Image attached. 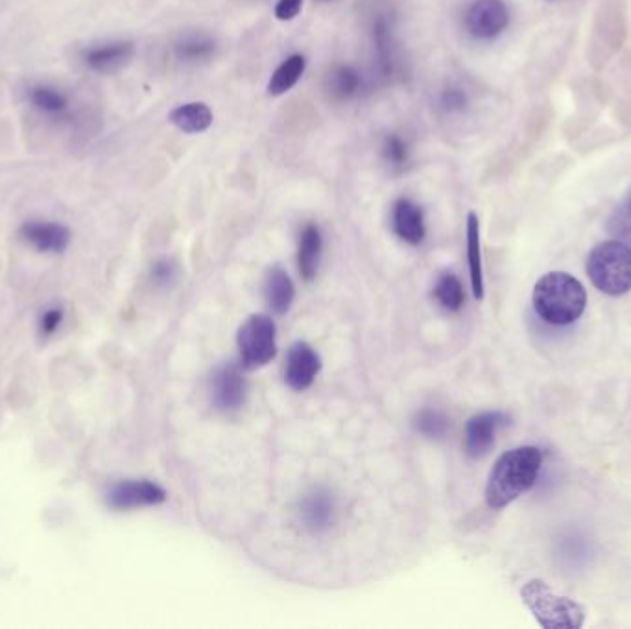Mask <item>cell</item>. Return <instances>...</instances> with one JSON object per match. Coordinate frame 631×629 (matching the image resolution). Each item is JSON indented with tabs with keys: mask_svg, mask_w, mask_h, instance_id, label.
<instances>
[{
	"mask_svg": "<svg viewBox=\"0 0 631 629\" xmlns=\"http://www.w3.org/2000/svg\"><path fill=\"white\" fill-rule=\"evenodd\" d=\"M543 456L537 447H517L504 452L489 473L486 502L502 510L536 484Z\"/></svg>",
	"mask_w": 631,
	"mask_h": 629,
	"instance_id": "obj_1",
	"label": "cell"
},
{
	"mask_svg": "<svg viewBox=\"0 0 631 629\" xmlns=\"http://www.w3.org/2000/svg\"><path fill=\"white\" fill-rule=\"evenodd\" d=\"M534 309L550 325H571L584 314L587 292L571 273H545L534 286Z\"/></svg>",
	"mask_w": 631,
	"mask_h": 629,
	"instance_id": "obj_2",
	"label": "cell"
},
{
	"mask_svg": "<svg viewBox=\"0 0 631 629\" xmlns=\"http://www.w3.org/2000/svg\"><path fill=\"white\" fill-rule=\"evenodd\" d=\"M587 275L608 296L619 297L631 290V248L619 240L598 244L589 253Z\"/></svg>",
	"mask_w": 631,
	"mask_h": 629,
	"instance_id": "obj_3",
	"label": "cell"
},
{
	"mask_svg": "<svg viewBox=\"0 0 631 629\" xmlns=\"http://www.w3.org/2000/svg\"><path fill=\"white\" fill-rule=\"evenodd\" d=\"M526 607L537 622L547 629H580L585 622V609L567 596H558L543 580H532L521 589Z\"/></svg>",
	"mask_w": 631,
	"mask_h": 629,
	"instance_id": "obj_4",
	"label": "cell"
},
{
	"mask_svg": "<svg viewBox=\"0 0 631 629\" xmlns=\"http://www.w3.org/2000/svg\"><path fill=\"white\" fill-rule=\"evenodd\" d=\"M275 323L266 314H253L239 329V344L242 364L248 369L266 366L277 353Z\"/></svg>",
	"mask_w": 631,
	"mask_h": 629,
	"instance_id": "obj_5",
	"label": "cell"
},
{
	"mask_svg": "<svg viewBox=\"0 0 631 629\" xmlns=\"http://www.w3.org/2000/svg\"><path fill=\"white\" fill-rule=\"evenodd\" d=\"M510 24V10L504 0H475L464 15L467 34L478 41L501 36Z\"/></svg>",
	"mask_w": 631,
	"mask_h": 629,
	"instance_id": "obj_6",
	"label": "cell"
},
{
	"mask_svg": "<svg viewBox=\"0 0 631 629\" xmlns=\"http://www.w3.org/2000/svg\"><path fill=\"white\" fill-rule=\"evenodd\" d=\"M109 508L119 511L157 506L167 500V493L150 480H124L108 491Z\"/></svg>",
	"mask_w": 631,
	"mask_h": 629,
	"instance_id": "obj_7",
	"label": "cell"
},
{
	"mask_svg": "<svg viewBox=\"0 0 631 629\" xmlns=\"http://www.w3.org/2000/svg\"><path fill=\"white\" fill-rule=\"evenodd\" d=\"M322 371V358L307 342H296L286 355L285 379L296 392H303Z\"/></svg>",
	"mask_w": 631,
	"mask_h": 629,
	"instance_id": "obj_8",
	"label": "cell"
},
{
	"mask_svg": "<svg viewBox=\"0 0 631 629\" xmlns=\"http://www.w3.org/2000/svg\"><path fill=\"white\" fill-rule=\"evenodd\" d=\"M135 56L133 41H109L102 45H93L82 52V61L93 72L113 74L130 65Z\"/></svg>",
	"mask_w": 631,
	"mask_h": 629,
	"instance_id": "obj_9",
	"label": "cell"
},
{
	"mask_svg": "<svg viewBox=\"0 0 631 629\" xmlns=\"http://www.w3.org/2000/svg\"><path fill=\"white\" fill-rule=\"evenodd\" d=\"M508 421L501 412H484L471 417L465 427V451L471 458L486 456L495 445V434Z\"/></svg>",
	"mask_w": 631,
	"mask_h": 629,
	"instance_id": "obj_10",
	"label": "cell"
},
{
	"mask_svg": "<svg viewBox=\"0 0 631 629\" xmlns=\"http://www.w3.org/2000/svg\"><path fill=\"white\" fill-rule=\"evenodd\" d=\"M334 513H336V504H334L333 495L325 489H314L310 495L301 500L299 521L310 534H322V532H327L334 523Z\"/></svg>",
	"mask_w": 631,
	"mask_h": 629,
	"instance_id": "obj_11",
	"label": "cell"
},
{
	"mask_svg": "<svg viewBox=\"0 0 631 629\" xmlns=\"http://www.w3.org/2000/svg\"><path fill=\"white\" fill-rule=\"evenodd\" d=\"M392 226L395 235L412 246H419L427 237L425 213L410 198H399L393 205Z\"/></svg>",
	"mask_w": 631,
	"mask_h": 629,
	"instance_id": "obj_12",
	"label": "cell"
},
{
	"mask_svg": "<svg viewBox=\"0 0 631 629\" xmlns=\"http://www.w3.org/2000/svg\"><path fill=\"white\" fill-rule=\"evenodd\" d=\"M24 240L41 253H61L71 242V229L58 222H26L21 227Z\"/></svg>",
	"mask_w": 631,
	"mask_h": 629,
	"instance_id": "obj_13",
	"label": "cell"
},
{
	"mask_svg": "<svg viewBox=\"0 0 631 629\" xmlns=\"http://www.w3.org/2000/svg\"><path fill=\"white\" fill-rule=\"evenodd\" d=\"M246 379L237 366H224L213 377V401L220 410H239L246 401Z\"/></svg>",
	"mask_w": 631,
	"mask_h": 629,
	"instance_id": "obj_14",
	"label": "cell"
},
{
	"mask_svg": "<svg viewBox=\"0 0 631 629\" xmlns=\"http://www.w3.org/2000/svg\"><path fill=\"white\" fill-rule=\"evenodd\" d=\"M323 253V237L320 227L307 224L301 229L298 248V268L305 281H312L320 268Z\"/></svg>",
	"mask_w": 631,
	"mask_h": 629,
	"instance_id": "obj_15",
	"label": "cell"
},
{
	"mask_svg": "<svg viewBox=\"0 0 631 629\" xmlns=\"http://www.w3.org/2000/svg\"><path fill=\"white\" fill-rule=\"evenodd\" d=\"M294 294L296 288L290 275L281 266L270 268L264 279V297L268 307L274 310L275 314H285L294 301Z\"/></svg>",
	"mask_w": 631,
	"mask_h": 629,
	"instance_id": "obj_16",
	"label": "cell"
},
{
	"mask_svg": "<svg viewBox=\"0 0 631 629\" xmlns=\"http://www.w3.org/2000/svg\"><path fill=\"white\" fill-rule=\"evenodd\" d=\"M168 120L183 133H203L213 126L215 115L211 111V107L205 102H187L181 106L172 109V113L168 115Z\"/></svg>",
	"mask_w": 631,
	"mask_h": 629,
	"instance_id": "obj_17",
	"label": "cell"
},
{
	"mask_svg": "<svg viewBox=\"0 0 631 629\" xmlns=\"http://www.w3.org/2000/svg\"><path fill=\"white\" fill-rule=\"evenodd\" d=\"M467 262L471 273V286L477 299H484V268L480 250V224L475 213L467 214Z\"/></svg>",
	"mask_w": 631,
	"mask_h": 629,
	"instance_id": "obj_18",
	"label": "cell"
},
{
	"mask_svg": "<svg viewBox=\"0 0 631 629\" xmlns=\"http://www.w3.org/2000/svg\"><path fill=\"white\" fill-rule=\"evenodd\" d=\"M307 69V60L303 54L288 56L277 69H275L270 82H268V95H286L292 87H296L301 76Z\"/></svg>",
	"mask_w": 631,
	"mask_h": 629,
	"instance_id": "obj_19",
	"label": "cell"
},
{
	"mask_svg": "<svg viewBox=\"0 0 631 629\" xmlns=\"http://www.w3.org/2000/svg\"><path fill=\"white\" fill-rule=\"evenodd\" d=\"M327 91L338 98V100H351L360 93L362 89V76L360 72L351 65H334L329 74L325 76Z\"/></svg>",
	"mask_w": 631,
	"mask_h": 629,
	"instance_id": "obj_20",
	"label": "cell"
},
{
	"mask_svg": "<svg viewBox=\"0 0 631 629\" xmlns=\"http://www.w3.org/2000/svg\"><path fill=\"white\" fill-rule=\"evenodd\" d=\"M216 41L205 34L181 37L176 43V56L185 63H202L215 56Z\"/></svg>",
	"mask_w": 631,
	"mask_h": 629,
	"instance_id": "obj_21",
	"label": "cell"
},
{
	"mask_svg": "<svg viewBox=\"0 0 631 629\" xmlns=\"http://www.w3.org/2000/svg\"><path fill=\"white\" fill-rule=\"evenodd\" d=\"M28 98H30L32 106L39 109L41 113H47V115H60L69 107L67 96L54 87H48V85L32 87Z\"/></svg>",
	"mask_w": 631,
	"mask_h": 629,
	"instance_id": "obj_22",
	"label": "cell"
},
{
	"mask_svg": "<svg viewBox=\"0 0 631 629\" xmlns=\"http://www.w3.org/2000/svg\"><path fill=\"white\" fill-rule=\"evenodd\" d=\"M434 294H436V299L447 310L456 312V310L462 309V305H464V288H462V283L458 281V277H454L453 273H445L441 277L438 285L434 288Z\"/></svg>",
	"mask_w": 631,
	"mask_h": 629,
	"instance_id": "obj_23",
	"label": "cell"
},
{
	"mask_svg": "<svg viewBox=\"0 0 631 629\" xmlns=\"http://www.w3.org/2000/svg\"><path fill=\"white\" fill-rule=\"evenodd\" d=\"M416 428L425 438L440 440L449 430V421L436 410H423L416 416Z\"/></svg>",
	"mask_w": 631,
	"mask_h": 629,
	"instance_id": "obj_24",
	"label": "cell"
},
{
	"mask_svg": "<svg viewBox=\"0 0 631 629\" xmlns=\"http://www.w3.org/2000/svg\"><path fill=\"white\" fill-rule=\"evenodd\" d=\"M382 157L384 161L390 165V167L401 168L405 167L408 163V157H410V150H408V144L405 139L397 133H390L384 137L381 146Z\"/></svg>",
	"mask_w": 631,
	"mask_h": 629,
	"instance_id": "obj_25",
	"label": "cell"
},
{
	"mask_svg": "<svg viewBox=\"0 0 631 629\" xmlns=\"http://www.w3.org/2000/svg\"><path fill=\"white\" fill-rule=\"evenodd\" d=\"M440 107L449 115L462 113L467 107V95L458 87H447L445 91H441Z\"/></svg>",
	"mask_w": 631,
	"mask_h": 629,
	"instance_id": "obj_26",
	"label": "cell"
},
{
	"mask_svg": "<svg viewBox=\"0 0 631 629\" xmlns=\"http://www.w3.org/2000/svg\"><path fill=\"white\" fill-rule=\"evenodd\" d=\"M303 8V0H277L275 4V19L281 23L294 21Z\"/></svg>",
	"mask_w": 631,
	"mask_h": 629,
	"instance_id": "obj_27",
	"label": "cell"
},
{
	"mask_svg": "<svg viewBox=\"0 0 631 629\" xmlns=\"http://www.w3.org/2000/svg\"><path fill=\"white\" fill-rule=\"evenodd\" d=\"M61 321H63V310H47V312L41 316V321H39V331H41V334H45V336H50V334H54L58 331Z\"/></svg>",
	"mask_w": 631,
	"mask_h": 629,
	"instance_id": "obj_28",
	"label": "cell"
},
{
	"mask_svg": "<svg viewBox=\"0 0 631 629\" xmlns=\"http://www.w3.org/2000/svg\"><path fill=\"white\" fill-rule=\"evenodd\" d=\"M176 275V268L170 261H159L154 266V279L161 285H167Z\"/></svg>",
	"mask_w": 631,
	"mask_h": 629,
	"instance_id": "obj_29",
	"label": "cell"
}]
</instances>
